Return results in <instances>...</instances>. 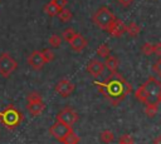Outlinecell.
<instances>
[{
    "label": "cell",
    "instance_id": "6da1fadb",
    "mask_svg": "<svg viewBox=\"0 0 161 144\" xmlns=\"http://www.w3.org/2000/svg\"><path fill=\"white\" fill-rule=\"evenodd\" d=\"M104 86H106V95L117 99H121L132 91L131 84H128L125 80V78L117 71L112 73L107 78V81H104Z\"/></svg>",
    "mask_w": 161,
    "mask_h": 144
},
{
    "label": "cell",
    "instance_id": "5bb4252c",
    "mask_svg": "<svg viewBox=\"0 0 161 144\" xmlns=\"http://www.w3.org/2000/svg\"><path fill=\"white\" fill-rule=\"evenodd\" d=\"M135 96H136L140 101L147 103V100H148V91H147V88H146L145 84H142L141 86L137 88V90H136V93H135Z\"/></svg>",
    "mask_w": 161,
    "mask_h": 144
},
{
    "label": "cell",
    "instance_id": "ac0fdd59",
    "mask_svg": "<svg viewBox=\"0 0 161 144\" xmlns=\"http://www.w3.org/2000/svg\"><path fill=\"white\" fill-rule=\"evenodd\" d=\"M99 139L102 143H106V144H109L114 140V134L111 131V130H103L99 135Z\"/></svg>",
    "mask_w": 161,
    "mask_h": 144
},
{
    "label": "cell",
    "instance_id": "9a60e30c",
    "mask_svg": "<svg viewBox=\"0 0 161 144\" xmlns=\"http://www.w3.org/2000/svg\"><path fill=\"white\" fill-rule=\"evenodd\" d=\"M59 10H60V8H58L53 0H50V1L44 6V13H45L47 15H49V16H57L58 13H59Z\"/></svg>",
    "mask_w": 161,
    "mask_h": 144
},
{
    "label": "cell",
    "instance_id": "8992f818",
    "mask_svg": "<svg viewBox=\"0 0 161 144\" xmlns=\"http://www.w3.org/2000/svg\"><path fill=\"white\" fill-rule=\"evenodd\" d=\"M57 120L72 126V125L78 120V114H77L73 109H70V108H64L62 111L58 113Z\"/></svg>",
    "mask_w": 161,
    "mask_h": 144
},
{
    "label": "cell",
    "instance_id": "cb8c5ba5",
    "mask_svg": "<svg viewBox=\"0 0 161 144\" xmlns=\"http://www.w3.org/2000/svg\"><path fill=\"white\" fill-rule=\"evenodd\" d=\"M42 54H43V56L45 59V63H50L55 58V55H54V53H53L52 49H43L42 50Z\"/></svg>",
    "mask_w": 161,
    "mask_h": 144
},
{
    "label": "cell",
    "instance_id": "836d02e7",
    "mask_svg": "<svg viewBox=\"0 0 161 144\" xmlns=\"http://www.w3.org/2000/svg\"><path fill=\"white\" fill-rule=\"evenodd\" d=\"M160 83H161V79H160Z\"/></svg>",
    "mask_w": 161,
    "mask_h": 144
},
{
    "label": "cell",
    "instance_id": "52a82bcc",
    "mask_svg": "<svg viewBox=\"0 0 161 144\" xmlns=\"http://www.w3.org/2000/svg\"><path fill=\"white\" fill-rule=\"evenodd\" d=\"M73 90H74V84L68 79H62L55 85V91L63 98L69 96L73 93Z\"/></svg>",
    "mask_w": 161,
    "mask_h": 144
},
{
    "label": "cell",
    "instance_id": "f546056e",
    "mask_svg": "<svg viewBox=\"0 0 161 144\" xmlns=\"http://www.w3.org/2000/svg\"><path fill=\"white\" fill-rule=\"evenodd\" d=\"M117 3H118L121 6H123V8H128V6L133 3V0H117Z\"/></svg>",
    "mask_w": 161,
    "mask_h": 144
},
{
    "label": "cell",
    "instance_id": "2e32d148",
    "mask_svg": "<svg viewBox=\"0 0 161 144\" xmlns=\"http://www.w3.org/2000/svg\"><path fill=\"white\" fill-rule=\"evenodd\" d=\"M126 33L130 35V36H132V38H136L140 33H141V28H140V25L138 24H136V23H130L127 26H126Z\"/></svg>",
    "mask_w": 161,
    "mask_h": 144
},
{
    "label": "cell",
    "instance_id": "8fae6325",
    "mask_svg": "<svg viewBox=\"0 0 161 144\" xmlns=\"http://www.w3.org/2000/svg\"><path fill=\"white\" fill-rule=\"evenodd\" d=\"M103 70H104V64L101 63L99 60H96V59L91 60L87 65V71L94 78H98L103 73Z\"/></svg>",
    "mask_w": 161,
    "mask_h": 144
},
{
    "label": "cell",
    "instance_id": "5b68a950",
    "mask_svg": "<svg viewBox=\"0 0 161 144\" xmlns=\"http://www.w3.org/2000/svg\"><path fill=\"white\" fill-rule=\"evenodd\" d=\"M70 131H73V129H72L70 125H67V124H64L62 121H58V120L49 128L50 135L53 138H55L57 140H59V141H62Z\"/></svg>",
    "mask_w": 161,
    "mask_h": 144
},
{
    "label": "cell",
    "instance_id": "7402d4cb",
    "mask_svg": "<svg viewBox=\"0 0 161 144\" xmlns=\"http://www.w3.org/2000/svg\"><path fill=\"white\" fill-rule=\"evenodd\" d=\"M62 36H59V35H52L49 39H48V43H49V45L53 48V49H57V48H59L60 46V44H62Z\"/></svg>",
    "mask_w": 161,
    "mask_h": 144
},
{
    "label": "cell",
    "instance_id": "e0dca14e",
    "mask_svg": "<svg viewBox=\"0 0 161 144\" xmlns=\"http://www.w3.org/2000/svg\"><path fill=\"white\" fill-rule=\"evenodd\" d=\"M57 16L60 19V21H63V23H68V21L72 20L73 14H72V11H70L69 9H67V8H62V9L59 10V13H58Z\"/></svg>",
    "mask_w": 161,
    "mask_h": 144
},
{
    "label": "cell",
    "instance_id": "d4e9b609",
    "mask_svg": "<svg viewBox=\"0 0 161 144\" xmlns=\"http://www.w3.org/2000/svg\"><path fill=\"white\" fill-rule=\"evenodd\" d=\"M141 51L145 54V55H151L153 54V44L151 43H145L141 48Z\"/></svg>",
    "mask_w": 161,
    "mask_h": 144
},
{
    "label": "cell",
    "instance_id": "9c48e42d",
    "mask_svg": "<svg viewBox=\"0 0 161 144\" xmlns=\"http://www.w3.org/2000/svg\"><path fill=\"white\" fill-rule=\"evenodd\" d=\"M126 24L122 21V20H119V19H114L113 21H112V24L107 28V31L112 35V36H116V38H121L125 33H126Z\"/></svg>",
    "mask_w": 161,
    "mask_h": 144
},
{
    "label": "cell",
    "instance_id": "ba28073f",
    "mask_svg": "<svg viewBox=\"0 0 161 144\" xmlns=\"http://www.w3.org/2000/svg\"><path fill=\"white\" fill-rule=\"evenodd\" d=\"M28 64H29L33 69H35V70L42 69V68L44 66V64H45V59H44L42 51H40V50H34V51H31V54L28 56Z\"/></svg>",
    "mask_w": 161,
    "mask_h": 144
},
{
    "label": "cell",
    "instance_id": "83f0119b",
    "mask_svg": "<svg viewBox=\"0 0 161 144\" xmlns=\"http://www.w3.org/2000/svg\"><path fill=\"white\" fill-rule=\"evenodd\" d=\"M152 69H153V71H155L157 75H160V76H161V59H158V60L153 64Z\"/></svg>",
    "mask_w": 161,
    "mask_h": 144
},
{
    "label": "cell",
    "instance_id": "277c9868",
    "mask_svg": "<svg viewBox=\"0 0 161 144\" xmlns=\"http://www.w3.org/2000/svg\"><path fill=\"white\" fill-rule=\"evenodd\" d=\"M18 68V63L15 61V59L8 54V53H3L0 55V75L4 78H9Z\"/></svg>",
    "mask_w": 161,
    "mask_h": 144
},
{
    "label": "cell",
    "instance_id": "7c38bea8",
    "mask_svg": "<svg viewBox=\"0 0 161 144\" xmlns=\"http://www.w3.org/2000/svg\"><path fill=\"white\" fill-rule=\"evenodd\" d=\"M26 109L31 114V115H39L43 113V110L45 109V104L43 103V100H38V101H29L28 105H26Z\"/></svg>",
    "mask_w": 161,
    "mask_h": 144
},
{
    "label": "cell",
    "instance_id": "4316f807",
    "mask_svg": "<svg viewBox=\"0 0 161 144\" xmlns=\"http://www.w3.org/2000/svg\"><path fill=\"white\" fill-rule=\"evenodd\" d=\"M26 100H28V103H29V101H38V100H42V96H40V94H39V93L31 91V93H29V94H28Z\"/></svg>",
    "mask_w": 161,
    "mask_h": 144
},
{
    "label": "cell",
    "instance_id": "4dcf8cb0",
    "mask_svg": "<svg viewBox=\"0 0 161 144\" xmlns=\"http://www.w3.org/2000/svg\"><path fill=\"white\" fill-rule=\"evenodd\" d=\"M53 1H54L55 5H57L58 8H60V9H62V8H65V5H67V3H68L67 0H53Z\"/></svg>",
    "mask_w": 161,
    "mask_h": 144
},
{
    "label": "cell",
    "instance_id": "3957f363",
    "mask_svg": "<svg viewBox=\"0 0 161 144\" xmlns=\"http://www.w3.org/2000/svg\"><path fill=\"white\" fill-rule=\"evenodd\" d=\"M114 19H116V18H114L113 13H112L108 8H106V6L99 8V9L94 13V15H93V23H94L98 28H101V29H103V30H107V28L112 24V21H113Z\"/></svg>",
    "mask_w": 161,
    "mask_h": 144
},
{
    "label": "cell",
    "instance_id": "4fadbf2b",
    "mask_svg": "<svg viewBox=\"0 0 161 144\" xmlns=\"http://www.w3.org/2000/svg\"><path fill=\"white\" fill-rule=\"evenodd\" d=\"M118 65H119V61H118V59H117L116 56H111V55H109V56H107V58H106L104 66H106L109 71H112V73L117 71Z\"/></svg>",
    "mask_w": 161,
    "mask_h": 144
},
{
    "label": "cell",
    "instance_id": "ffe728a7",
    "mask_svg": "<svg viewBox=\"0 0 161 144\" xmlns=\"http://www.w3.org/2000/svg\"><path fill=\"white\" fill-rule=\"evenodd\" d=\"M157 113V103H147L145 106V114L148 116H155Z\"/></svg>",
    "mask_w": 161,
    "mask_h": 144
},
{
    "label": "cell",
    "instance_id": "30bf717a",
    "mask_svg": "<svg viewBox=\"0 0 161 144\" xmlns=\"http://www.w3.org/2000/svg\"><path fill=\"white\" fill-rule=\"evenodd\" d=\"M69 45H70V48L73 49V51H75V53H82L86 48H87V45H88V41H87V39L82 35V34H75L74 35V38L69 41Z\"/></svg>",
    "mask_w": 161,
    "mask_h": 144
},
{
    "label": "cell",
    "instance_id": "f1b7e54d",
    "mask_svg": "<svg viewBox=\"0 0 161 144\" xmlns=\"http://www.w3.org/2000/svg\"><path fill=\"white\" fill-rule=\"evenodd\" d=\"M153 54L161 56V43H156V44H153Z\"/></svg>",
    "mask_w": 161,
    "mask_h": 144
},
{
    "label": "cell",
    "instance_id": "1f68e13d",
    "mask_svg": "<svg viewBox=\"0 0 161 144\" xmlns=\"http://www.w3.org/2000/svg\"><path fill=\"white\" fill-rule=\"evenodd\" d=\"M153 144H161V134H160L158 136H156V138H155Z\"/></svg>",
    "mask_w": 161,
    "mask_h": 144
},
{
    "label": "cell",
    "instance_id": "d6986e66",
    "mask_svg": "<svg viewBox=\"0 0 161 144\" xmlns=\"http://www.w3.org/2000/svg\"><path fill=\"white\" fill-rule=\"evenodd\" d=\"M79 139H80V138H79L74 131H70V133L62 140V143H63V144H78V143H79Z\"/></svg>",
    "mask_w": 161,
    "mask_h": 144
},
{
    "label": "cell",
    "instance_id": "44dd1931",
    "mask_svg": "<svg viewBox=\"0 0 161 144\" xmlns=\"http://www.w3.org/2000/svg\"><path fill=\"white\" fill-rule=\"evenodd\" d=\"M77 33H75V30L73 29V28H67L63 33H62V39L63 40H65L67 43H69L73 38H74V35H75Z\"/></svg>",
    "mask_w": 161,
    "mask_h": 144
},
{
    "label": "cell",
    "instance_id": "603a6c76",
    "mask_svg": "<svg viewBox=\"0 0 161 144\" xmlns=\"http://www.w3.org/2000/svg\"><path fill=\"white\" fill-rule=\"evenodd\" d=\"M97 54L101 56V58H107L111 55V49L106 45V44H101L97 49Z\"/></svg>",
    "mask_w": 161,
    "mask_h": 144
},
{
    "label": "cell",
    "instance_id": "7a4b0ae2",
    "mask_svg": "<svg viewBox=\"0 0 161 144\" xmlns=\"http://www.w3.org/2000/svg\"><path fill=\"white\" fill-rule=\"evenodd\" d=\"M21 113L13 105H9L3 111H0V121L9 129H14L15 126H18L21 123Z\"/></svg>",
    "mask_w": 161,
    "mask_h": 144
},
{
    "label": "cell",
    "instance_id": "d6a6232c",
    "mask_svg": "<svg viewBox=\"0 0 161 144\" xmlns=\"http://www.w3.org/2000/svg\"><path fill=\"white\" fill-rule=\"evenodd\" d=\"M157 103H161V90H160V93L157 95Z\"/></svg>",
    "mask_w": 161,
    "mask_h": 144
},
{
    "label": "cell",
    "instance_id": "484cf974",
    "mask_svg": "<svg viewBox=\"0 0 161 144\" xmlns=\"http://www.w3.org/2000/svg\"><path fill=\"white\" fill-rule=\"evenodd\" d=\"M133 143H135L133 138H132L131 135H128V134H123V135L118 139V144H133Z\"/></svg>",
    "mask_w": 161,
    "mask_h": 144
}]
</instances>
